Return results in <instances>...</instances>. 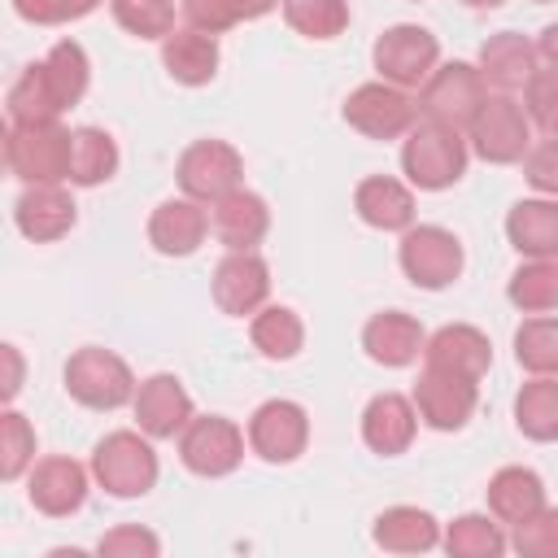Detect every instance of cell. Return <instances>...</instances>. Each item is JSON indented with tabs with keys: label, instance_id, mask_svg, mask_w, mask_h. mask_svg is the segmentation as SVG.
<instances>
[{
	"label": "cell",
	"instance_id": "cell-18",
	"mask_svg": "<svg viewBox=\"0 0 558 558\" xmlns=\"http://www.w3.org/2000/svg\"><path fill=\"white\" fill-rule=\"evenodd\" d=\"M423 357H427V366H440V371H453V375H466V379L480 384L484 371L493 366V344H488V336L480 327L449 323L436 336H427Z\"/></svg>",
	"mask_w": 558,
	"mask_h": 558
},
{
	"label": "cell",
	"instance_id": "cell-48",
	"mask_svg": "<svg viewBox=\"0 0 558 558\" xmlns=\"http://www.w3.org/2000/svg\"><path fill=\"white\" fill-rule=\"evenodd\" d=\"M462 4H471V9H497V4H506V0H462Z\"/></svg>",
	"mask_w": 558,
	"mask_h": 558
},
{
	"label": "cell",
	"instance_id": "cell-31",
	"mask_svg": "<svg viewBox=\"0 0 558 558\" xmlns=\"http://www.w3.org/2000/svg\"><path fill=\"white\" fill-rule=\"evenodd\" d=\"M514 423L527 440H558V375H536L519 388Z\"/></svg>",
	"mask_w": 558,
	"mask_h": 558
},
{
	"label": "cell",
	"instance_id": "cell-36",
	"mask_svg": "<svg viewBox=\"0 0 558 558\" xmlns=\"http://www.w3.org/2000/svg\"><path fill=\"white\" fill-rule=\"evenodd\" d=\"M283 17L305 39H336L349 26V0H283Z\"/></svg>",
	"mask_w": 558,
	"mask_h": 558
},
{
	"label": "cell",
	"instance_id": "cell-14",
	"mask_svg": "<svg viewBox=\"0 0 558 558\" xmlns=\"http://www.w3.org/2000/svg\"><path fill=\"white\" fill-rule=\"evenodd\" d=\"M310 440V418L296 401H262L248 418V449L262 462H292L305 453Z\"/></svg>",
	"mask_w": 558,
	"mask_h": 558
},
{
	"label": "cell",
	"instance_id": "cell-15",
	"mask_svg": "<svg viewBox=\"0 0 558 558\" xmlns=\"http://www.w3.org/2000/svg\"><path fill=\"white\" fill-rule=\"evenodd\" d=\"M270 296V266L253 248H231L214 270V305L231 318L257 314Z\"/></svg>",
	"mask_w": 558,
	"mask_h": 558
},
{
	"label": "cell",
	"instance_id": "cell-39",
	"mask_svg": "<svg viewBox=\"0 0 558 558\" xmlns=\"http://www.w3.org/2000/svg\"><path fill=\"white\" fill-rule=\"evenodd\" d=\"M510 545L523 558H558V510L541 506L536 514H527L523 523H514Z\"/></svg>",
	"mask_w": 558,
	"mask_h": 558
},
{
	"label": "cell",
	"instance_id": "cell-47",
	"mask_svg": "<svg viewBox=\"0 0 558 558\" xmlns=\"http://www.w3.org/2000/svg\"><path fill=\"white\" fill-rule=\"evenodd\" d=\"M227 4H231L235 22H248V17H262V13H270L279 0H227Z\"/></svg>",
	"mask_w": 558,
	"mask_h": 558
},
{
	"label": "cell",
	"instance_id": "cell-2",
	"mask_svg": "<svg viewBox=\"0 0 558 558\" xmlns=\"http://www.w3.org/2000/svg\"><path fill=\"white\" fill-rule=\"evenodd\" d=\"M401 170L423 192L453 187L466 174V140H462V131L449 126V122H436V118L414 122L405 131V144H401Z\"/></svg>",
	"mask_w": 558,
	"mask_h": 558
},
{
	"label": "cell",
	"instance_id": "cell-3",
	"mask_svg": "<svg viewBox=\"0 0 558 558\" xmlns=\"http://www.w3.org/2000/svg\"><path fill=\"white\" fill-rule=\"evenodd\" d=\"M70 140L61 122H13L4 135V161L22 183H61L70 179Z\"/></svg>",
	"mask_w": 558,
	"mask_h": 558
},
{
	"label": "cell",
	"instance_id": "cell-10",
	"mask_svg": "<svg viewBox=\"0 0 558 558\" xmlns=\"http://www.w3.org/2000/svg\"><path fill=\"white\" fill-rule=\"evenodd\" d=\"M344 122L353 131H362L366 140H397L418 122V100L405 96V87L392 83H362L349 100H344Z\"/></svg>",
	"mask_w": 558,
	"mask_h": 558
},
{
	"label": "cell",
	"instance_id": "cell-43",
	"mask_svg": "<svg viewBox=\"0 0 558 558\" xmlns=\"http://www.w3.org/2000/svg\"><path fill=\"white\" fill-rule=\"evenodd\" d=\"M523 174L536 192L545 196H558V135L541 140L536 148H527V161H523Z\"/></svg>",
	"mask_w": 558,
	"mask_h": 558
},
{
	"label": "cell",
	"instance_id": "cell-27",
	"mask_svg": "<svg viewBox=\"0 0 558 558\" xmlns=\"http://www.w3.org/2000/svg\"><path fill=\"white\" fill-rule=\"evenodd\" d=\"M532 70H536V44H527L523 35L501 31V35H488L484 39V48H480V74L497 92L523 87L532 78Z\"/></svg>",
	"mask_w": 558,
	"mask_h": 558
},
{
	"label": "cell",
	"instance_id": "cell-26",
	"mask_svg": "<svg viewBox=\"0 0 558 558\" xmlns=\"http://www.w3.org/2000/svg\"><path fill=\"white\" fill-rule=\"evenodd\" d=\"M506 235L523 257H558V196L519 201L506 214Z\"/></svg>",
	"mask_w": 558,
	"mask_h": 558
},
{
	"label": "cell",
	"instance_id": "cell-21",
	"mask_svg": "<svg viewBox=\"0 0 558 558\" xmlns=\"http://www.w3.org/2000/svg\"><path fill=\"white\" fill-rule=\"evenodd\" d=\"M414 427H418V410L414 401H405L401 392H379L371 397V405L362 410V440L384 453V458H397L410 449L414 440Z\"/></svg>",
	"mask_w": 558,
	"mask_h": 558
},
{
	"label": "cell",
	"instance_id": "cell-49",
	"mask_svg": "<svg viewBox=\"0 0 558 558\" xmlns=\"http://www.w3.org/2000/svg\"><path fill=\"white\" fill-rule=\"evenodd\" d=\"M536 4H549V0H536Z\"/></svg>",
	"mask_w": 558,
	"mask_h": 558
},
{
	"label": "cell",
	"instance_id": "cell-46",
	"mask_svg": "<svg viewBox=\"0 0 558 558\" xmlns=\"http://www.w3.org/2000/svg\"><path fill=\"white\" fill-rule=\"evenodd\" d=\"M536 57H545V65L558 70V22H549V26L541 31V39H536Z\"/></svg>",
	"mask_w": 558,
	"mask_h": 558
},
{
	"label": "cell",
	"instance_id": "cell-7",
	"mask_svg": "<svg viewBox=\"0 0 558 558\" xmlns=\"http://www.w3.org/2000/svg\"><path fill=\"white\" fill-rule=\"evenodd\" d=\"M371 57H375V70H379L384 83H392V87H423L432 78L436 61H440V44H436L432 31L401 22V26H388L375 39Z\"/></svg>",
	"mask_w": 558,
	"mask_h": 558
},
{
	"label": "cell",
	"instance_id": "cell-24",
	"mask_svg": "<svg viewBox=\"0 0 558 558\" xmlns=\"http://www.w3.org/2000/svg\"><path fill=\"white\" fill-rule=\"evenodd\" d=\"M353 209L375 231H405L414 222V196H410V187L397 183V179H388V174L362 179L357 192H353Z\"/></svg>",
	"mask_w": 558,
	"mask_h": 558
},
{
	"label": "cell",
	"instance_id": "cell-13",
	"mask_svg": "<svg viewBox=\"0 0 558 558\" xmlns=\"http://www.w3.org/2000/svg\"><path fill=\"white\" fill-rule=\"evenodd\" d=\"M475 379L440 371V366H423V375L414 379V410L427 427L436 432H458L466 427V418L475 414Z\"/></svg>",
	"mask_w": 558,
	"mask_h": 558
},
{
	"label": "cell",
	"instance_id": "cell-20",
	"mask_svg": "<svg viewBox=\"0 0 558 558\" xmlns=\"http://www.w3.org/2000/svg\"><path fill=\"white\" fill-rule=\"evenodd\" d=\"M205 231H209V214H205L201 201H192V196L161 201V205L153 209V218H148V240H153V248L166 253V257H187V253H196L201 240H205Z\"/></svg>",
	"mask_w": 558,
	"mask_h": 558
},
{
	"label": "cell",
	"instance_id": "cell-17",
	"mask_svg": "<svg viewBox=\"0 0 558 558\" xmlns=\"http://www.w3.org/2000/svg\"><path fill=\"white\" fill-rule=\"evenodd\" d=\"M26 497H31L35 510H44L52 519H65L87 501V471L74 458H39L31 466Z\"/></svg>",
	"mask_w": 558,
	"mask_h": 558
},
{
	"label": "cell",
	"instance_id": "cell-5",
	"mask_svg": "<svg viewBox=\"0 0 558 558\" xmlns=\"http://www.w3.org/2000/svg\"><path fill=\"white\" fill-rule=\"evenodd\" d=\"M131 366L109 349H78L65 362V392L87 410H118L135 397Z\"/></svg>",
	"mask_w": 558,
	"mask_h": 558
},
{
	"label": "cell",
	"instance_id": "cell-12",
	"mask_svg": "<svg viewBox=\"0 0 558 558\" xmlns=\"http://www.w3.org/2000/svg\"><path fill=\"white\" fill-rule=\"evenodd\" d=\"M240 174H244V161L227 140H196L179 157V187L201 205H214L218 196L235 192Z\"/></svg>",
	"mask_w": 558,
	"mask_h": 558
},
{
	"label": "cell",
	"instance_id": "cell-29",
	"mask_svg": "<svg viewBox=\"0 0 558 558\" xmlns=\"http://www.w3.org/2000/svg\"><path fill=\"white\" fill-rule=\"evenodd\" d=\"M440 541V523L418 506H388L375 519V545L388 554H423Z\"/></svg>",
	"mask_w": 558,
	"mask_h": 558
},
{
	"label": "cell",
	"instance_id": "cell-35",
	"mask_svg": "<svg viewBox=\"0 0 558 558\" xmlns=\"http://www.w3.org/2000/svg\"><path fill=\"white\" fill-rule=\"evenodd\" d=\"M514 357L532 375H558V318H523L514 331Z\"/></svg>",
	"mask_w": 558,
	"mask_h": 558
},
{
	"label": "cell",
	"instance_id": "cell-32",
	"mask_svg": "<svg viewBox=\"0 0 558 558\" xmlns=\"http://www.w3.org/2000/svg\"><path fill=\"white\" fill-rule=\"evenodd\" d=\"M118 170V144L109 131L100 126H78L70 140V183L78 187H96L105 179H113Z\"/></svg>",
	"mask_w": 558,
	"mask_h": 558
},
{
	"label": "cell",
	"instance_id": "cell-30",
	"mask_svg": "<svg viewBox=\"0 0 558 558\" xmlns=\"http://www.w3.org/2000/svg\"><path fill=\"white\" fill-rule=\"evenodd\" d=\"M248 336H253V349H257L262 357L288 362V357H296L301 344H305V323H301L296 310H288V305H262V310L253 314Z\"/></svg>",
	"mask_w": 558,
	"mask_h": 558
},
{
	"label": "cell",
	"instance_id": "cell-34",
	"mask_svg": "<svg viewBox=\"0 0 558 558\" xmlns=\"http://www.w3.org/2000/svg\"><path fill=\"white\" fill-rule=\"evenodd\" d=\"M440 541H445V549L453 558H497V554H506V536H501V527L488 514H462V519H453Z\"/></svg>",
	"mask_w": 558,
	"mask_h": 558
},
{
	"label": "cell",
	"instance_id": "cell-41",
	"mask_svg": "<svg viewBox=\"0 0 558 558\" xmlns=\"http://www.w3.org/2000/svg\"><path fill=\"white\" fill-rule=\"evenodd\" d=\"M157 549H161V541L140 523H122V527L105 532L96 545V554H105V558H153Z\"/></svg>",
	"mask_w": 558,
	"mask_h": 558
},
{
	"label": "cell",
	"instance_id": "cell-33",
	"mask_svg": "<svg viewBox=\"0 0 558 558\" xmlns=\"http://www.w3.org/2000/svg\"><path fill=\"white\" fill-rule=\"evenodd\" d=\"M510 305H519L523 314H545L558 310V257H527L510 283H506Z\"/></svg>",
	"mask_w": 558,
	"mask_h": 558
},
{
	"label": "cell",
	"instance_id": "cell-28",
	"mask_svg": "<svg viewBox=\"0 0 558 558\" xmlns=\"http://www.w3.org/2000/svg\"><path fill=\"white\" fill-rule=\"evenodd\" d=\"M545 506V484L536 471L527 466H501L493 480H488V510L497 523H523L527 514H536Z\"/></svg>",
	"mask_w": 558,
	"mask_h": 558
},
{
	"label": "cell",
	"instance_id": "cell-37",
	"mask_svg": "<svg viewBox=\"0 0 558 558\" xmlns=\"http://www.w3.org/2000/svg\"><path fill=\"white\" fill-rule=\"evenodd\" d=\"M113 22L140 39H166L174 31V4L170 0H109Z\"/></svg>",
	"mask_w": 558,
	"mask_h": 558
},
{
	"label": "cell",
	"instance_id": "cell-42",
	"mask_svg": "<svg viewBox=\"0 0 558 558\" xmlns=\"http://www.w3.org/2000/svg\"><path fill=\"white\" fill-rule=\"evenodd\" d=\"M100 0H13L17 17L35 22V26H61V22H74V17H87Z\"/></svg>",
	"mask_w": 558,
	"mask_h": 558
},
{
	"label": "cell",
	"instance_id": "cell-6",
	"mask_svg": "<svg viewBox=\"0 0 558 558\" xmlns=\"http://www.w3.org/2000/svg\"><path fill=\"white\" fill-rule=\"evenodd\" d=\"M488 100V83L480 74V65L466 61H445L432 70V78L418 92V113L449 122V126H471V118L480 113V105Z\"/></svg>",
	"mask_w": 558,
	"mask_h": 558
},
{
	"label": "cell",
	"instance_id": "cell-45",
	"mask_svg": "<svg viewBox=\"0 0 558 558\" xmlns=\"http://www.w3.org/2000/svg\"><path fill=\"white\" fill-rule=\"evenodd\" d=\"M4 366H9V379H4V401H13V397H17V388H22V353H17L13 344H4Z\"/></svg>",
	"mask_w": 558,
	"mask_h": 558
},
{
	"label": "cell",
	"instance_id": "cell-22",
	"mask_svg": "<svg viewBox=\"0 0 558 558\" xmlns=\"http://www.w3.org/2000/svg\"><path fill=\"white\" fill-rule=\"evenodd\" d=\"M266 227H270V209H266V201L257 192L235 187V192H227V196H218L209 205V231L227 248H253V244H262Z\"/></svg>",
	"mask_w": 558,
	"mask_h": 558
},
{
	"label": "cell",
	"instance_id": "cell-38",
	"mask_svg": "<svg viewBox=\"0 0 558 558\" xmlns=\"http://www.w3.org/2000/svg\"><path fill=\"white\" fill-rule=\"evenodd\" d=\"M31 462H35V427L17 410H4L0 414V475L17 480Z\"/></svg>",
	"mask_w": 558,
	"mask_h": 558
},
{
	"label": "cell",
	"instance_id": "cell-1",
	"mask_svg": "<svg viewBox=\"0 0 558 558\" xmlns=\"http://www.w3.org/2000/svg\"><path fill=\"white\" fill-rule=\"evenodd\" d=\"M87 52L74 39H61L48 48L44 61L26 65L13 87H9V118L13 122H57V113H65L70 105L83 100L87 92Z\"/></svg>",
	"mask_w": 558,
	"mask_h": 558
},
{
	"label": "cell",
	"instance_id": "cell-11",
	"mask_svg": "<svg viewBox=\"0 0 558 558\" xmlns=\"http://www.w3.org/2000/svg\"><path fill=\"white\" fill-rule=\"evenodd\" d=\"M471 148L484 157V161H493V166H510V161H519L523 153H527V109L519 105V100H510L506 92L501 96H488L484 105H480V113L471 118Z\"/></svg>",
	"mask_w": 558,
	"mask_h": 558
},
{
	"label": "cell",
	"instance_id": "cell-40",
	"mask_svg": "<svg viewBox=\"0 0 558 558\" xmlns=\"http://www.w3.org/2000/svg\"><path fill=\"white\" fill-rule=\"evenodd\" d=\"M523 109L545 135H558V70L554 65L532 70V78L523 83Z\"/></svg>",
	"mask_w": 558,
	"mask_h": 558
},
{
	"label": "cell",
	"instance_id": "cell-16",
	"mask_svg": "<svg viewBox=\"0 0 558 558\" xmlns=\"http://www.w3.org/2000/svg\"><path fill=\"white\" fill-rule=\"evenodd\" d=\"M131 405H135L140 432L153 436V440H170L192 423V397L174 375H148L135 388Z\"/></svg>",
	"mask_w": 558,
	"mask_h": 558
},
{
	"label": "cell",
	"instance_id": "cell-4",
	"mask_svg": "<svg viewBox=\"0 0 558 558\" xmlns=\"http://www.w3.org/2000/svg\"><path fill=\"white\" fill-rule=\"evenodd\" d=\"M153 436L140 432H109L92 449V475L109 497H144L157 484V453Z\"/></svg>",
	"mask_w": 558,
	"mask_h": 558
},
{
	"label": "cell",
	"instance_id": "cell-9",
	"mask_svg": "<svg viewBox=\"0 0 558 558\" xmlns=\"http://www.w3.org/2000/svg\"><path fill=\"white\" fill-rule=\"evenodd\" d=\"M179 458L192 475L218 480L231 475L244 458V432L222 414H192V423L179 432Z\"/></svg>",
	"mask_w": 558,
	"mask_h": 558
},
{
	"label": "cell",
	"instance_id": "cell-44",
	"mask_svg": "<svg viewBox=\"0 0 558 558\" xmlns=\"http://www.w3.org/2000/svg\"><path fill=\"white\" fill-rule=\"evenodd\" d=\"M183 17L192 31H205V35H218L227 26H235V13L227 0H183Z\"/></svg>",
	"mask_w": 558,
	"mask_h": 558
},
{
	"label": "cell",
	"instance_id": "cell-8",
	"mask_svg": "<svg viewBox=\"0 0 558 558\" xmlns=\"http://www.w3.org/2000/svg\"><path fill=\"white\" fill-rule=\"evenodd\" d=\"M397 257H401L405 279L427 292H440L462 275V244L445 227H405Z\"/></svg>",
	"mask_w": 558,
	"mask_h": 558
},
{
	"label": "cell",
	"instance_id": "cell-25",
	"mask_svg": "<svg viewBox=\"0 0 558 558\" xmlns=\"http://www.w3.org/2000/svg\"><path fill=\"white\" fill-rule=\"evenodd\" d=\"M161 65H166V74L174 83L201 87V83H209L218 74V44H214V35L192 31V26L187 31H170L161 39Z\"/></svg>",
	"mask_w": 558,
	"mask_h": 558
},
{
	"label": "cell",
	"instance_id": "cell-23",
	"mask_svg": "<svg viewBox=\"0 0 558 558\" xmlns=\"http://www.w3.org/2000/svg\"><path fill=\"white\" fill-rule=\"evenodd\" d=\"M423 344H427V336H423L418 318H410L401 310H384L362 327V349L379 366H410L423 353Z\"/></svg>",
	"mask_w": 558,
	"mask_h": 558
},
{
	"label": "cell",
	"instance_id": "cell-19",
	"mask_svg": "<svg viewBox=\"0 0 558 558\" xmlns=\"http://www.w3.org/2000/svg\"><path fill=\"white\" fill-rule=\"evenodd\" d=\"M13 222L26 240H61L74 227V201L61 183H26L13 205Z\"/></svg>",
	"mask_w": 558,
	"mask_h": 558
}]
</instances>
